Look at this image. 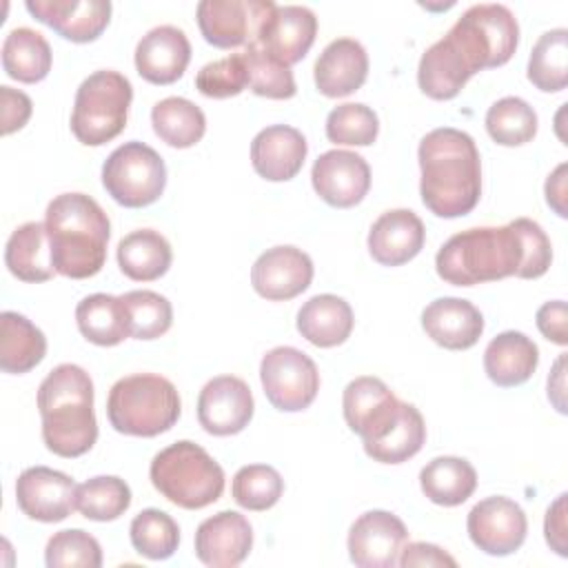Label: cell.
Listing matches in <instances>:
<instances>
[{"label": "cell", "mask_w": 568, "mask_h": 568, "mask_svg": "<svg viewBox=\"0 0 568 568\" xmlns=\"http://www.w3.org/2000/svg\"><path fill=\"white\" fill-rule=\"evenodd\" d=\"M552 262L546 231L530 217L504 226H475L448 237L435 255L437 275L453 286H475L504 277L535 280Z\"/></svg>", "instance_id": "obj_1"}, {"label": "cell", "mask_w": 568, "mask_h": 568, "mask_svg": "<svg viewBox=\"0 0 568 568\" xmlns=\"http://www.w3.org/2000/svg\"><path fill=\"white\" fill-rule=\"evenodd\" d=\"M419 195L437 217L470 213L481 195V160L475 140L459 129L428 131L417 149Z\"/></svg>", "instance_id": "obj_2"}, {"label": "cell", "mask_w": 568, "mask_h": 568, "mask_svg": "<svg viewBox=\"0 0 568 568\" xmlns=\"http://www.w3.org/2000/svg\"><path fill=\"white\" fill-rule=\"evenodd\" d=\"M42 442L58 457H80L98 439L93 382L78 364H58L38 386Z\"/></svg>", "instance_id": "obj_3"}, {"label": "cell", "mask_w": 568, "mask_h": 568, "mask_svg": "<svg viewBox=\"0 0 568 568\" xmlns=\"http://www.w3.org/2000/svg\"><path fill=\"white\" fill-rule=\"evenodd\" d=\"M44 226L55 273L71 280H87L102 271L111 222L91 195H55L47 206Z\"/></svg>", "instance_id": "obj_4"}, {"label": "cell", "mask_w": 568, "mask_h": 568, "mask_svg": "<svg viewBox=\"0 0 568 568\" xmlns=\"http://www.w3.org/2000/svg\"><path fill=\"white\" fill-rule=\"evenodd\" d=\"M182 413L180 393L171 379L155 373H133L118 379L106 399L111 426L131 437L166 433Z\"/></svg>", "instance_id": "obj_5"}, {"label": "cell", "mask_w": 568, "mask_h": 568, "mask_svg": "<svg viewBox=\"0 0 568 568\" xmlns=\"http://www.w3.org/2000/svg\"><path fill=\"white\" fill-rule=\"evenodd\" d=\"M149 477L162 497L186 510L206 508L224 493L222 466L189 439L162 448L151 459Z\"/></svg>", "instance_id": "obj_6"}, {"label": "cell", "mask_w": 568, "mask_h": 568, "mask_svg": "<svg viewBox=\"0 0 568 568\" xmlns=\"http://www.w3.org/2000/svg\"><path fill=\"white\" fill-rule=\"evenodd\" d=\"M133 87L126 75L113 69L93 71L75 91L71 131L84 146H102L118 138L129 118Z\"/></svg>", "instance_id": "obj_7"}, {"label": "cell", "mask_w": 568, "mask_h": 568, "mask_svg": "<svg viewBox=\"0 0 568 568\" xmlns=\"http://www.w3.org/2000/svg\"><path fill=\"white\" fill-rule=\"evenodd\" d=\"M473 73L506 64L519 44V24L506 4L468 7L446 33Z\"/></svg>", "instance_id": "obj_8"}, {"label": "cell", "mask_w": 568, "mask_h": 568, "mask_svg": "<svg viewBox=\"0 0 568 568\" xmlns=\"http://www.w3.org/2000/svg\"><path fill=\"white\" fill-rule=\"evenodd\" d=\"M102 184L120 206L142 209L164 193L166 164L153 146L131 140L113 149L104 160Z\"/></svg>", "instance_id": "obj_9"}, {"label": "cell", "mask_w": 568, "mask_h": 568, "mask_svg": "<svg viewBox=\"0 0 568 568\" xmlns=\"http://www.w3.org/2000/svg\"><path fill=\"white\" fill-rule=\"evenodd\" d=\"M260 382L273 408L297 413L313 404L320 390V371L304 351L275 346L260 362Z\"/></svg>", "instance_id": "obj_10"}, {"label": "cell", "mask_w": 568, "mask_h": 568, "mask_svg": "<svg viewBox=\"0 0 568 568\" xmlns=\"http://www.w3.org/2000/svg\"><path fill=\"white\" fill-rule=\"evenodd\" d=\"M271 0H202L197 27L204 40L217 49L255 44L266 18L275 11Z\"/></svg>", "instance_id": "obj_11"}, {"label": "cell", "mask_w": 568, "mask_h": 568, "mask_svg": "<svg viewBox=\"0 0 568 568\" xmlns=\"http://www.w3.org/2000/svg\"><path fill=\"white\" fill-rule=\"evenodd\" d=\"M466 530L470 541L481 552L506 557L521 548L528 532V519L517 501L495 495L477 501L470 508Z\"/></svg>", "instance_id": "obj_12"}, {"label": "cell", "mask_w": 568, "mask_h": 568, "mask_svg": "<svg viewBox=\"0 0 568 568\" xmlns=\"http://www.w3.org/2000/svg\"><path fill=\"white\" fill-rule=\"evenodd\" d=\"M342 410L348 428L362 437V444H373L390 428L402 410V399L379 379L371 375L355 377L342 395Z\"/></svg>", "instance_id": "obj_13"}, {"label": "cell", "mask_w": 568, "mask_h": 568, "mask_svg": "<svg viewBox=\"0 0 568 568\" xmlns=\"http://www.w3.org/2000/svg\"><path fill=\"white\" fill-rule=\"evenodd\" d=\"M255 410L253 393L242 377L217 375L209 379L197 397V422L209 435L229 437L242 433Z\"/></svg>", "instance_id": "obj_14"}, {"label": "cell", "mask_w": 568, "mask_h": 568, "mask_svg": "<svg viewBox=\"0 0 568 568\" xmlns=\"http://www.w3.org/2000/svg\"><path fill=\"white\" fill-rule=\"evenodd\" d=\"M75 481L49 466H31L18 475L16 501L18 508L36 521L55 524L75 510Z\"/></svg>", "instance_id": "obj_15"}, {"label": "cell", "mask_w": 568, "mask_h": 568, "mask_svg": "<svg viewBox=\"0 0 568 568\" xmlns=\"http://www.w3.org/2000/svg\"><path fill=\"white\" fill-rule=\"evenodd\" d=\"M406 541L408 530L397 515L368 510L353 521L346 546L351 561L359 568H393Z\"/></svg>", "instance_id": "obj_16"}, {"label": "cell", "mask_w": 568, "mask_h": 568, "mask_svg": "<svg viewBox=\"0 0 568 568\" xmlns=\"http://www.w3.org/2000/svg\"><path fill=\"white\" fill-rule=\"evenodd\" d=\"M311 182L326 204L351 209L359 204L371 189V166L355 151L331 149L313 162Z\"/></svg>", "instance_id": "obj_17"}, {"label": "cell", "mask_w": 568, "mask_h": 568, "mask_svg": "<svg viewBox=\"0 0 568 568\" xmlns=\"http://www.w3.org/2000/svg\"><path fill=\"white\" fill-rule=\"evenodd\" d=\"M313 260L297 246L280 244L266 248L251 268V284L257 295L271 302H286L311 286Z\"/></svg>", "instance_id": "obj_18"}, {"label": "cell", "mask_w": 568, "mask_h": 568, "mask_svg": "<svg viewBox=\"0 0 568 568\" xmlns=\"http://www.w3.org/2000/svg\"><path fill=\"white\" fill-rule=\"evenodd\" d=\"M253 548V528L242 513L220 510L195 530V557L211 568L240 566Z\"/></svg>", "instance_id": "obj_19"}, {"label": "cell", "mask_w": 568, "mask_h": 568, "mask_svg": "<svg viewBox=\"0 0 568 568\" xmlns=\"http://www.w3.org/2000/svg\"><path fill=\"white\" fill-rule=\"evenodd\" d=\"M27 11L71 42H93L111 20L109 0H27Z\"/></svg>", "instance_id": "obj_20"}, {"label": "cell", "mask_w": 568, "mask_h": 568, "mask_svg": "<svg viewBox=\"0 0 568 568\" xmlns=\"http://www.w3.org/2000/svg\"><path fill=\"white\" fill-rule=\"evenodd\" d=\"M191 62V42L173 24H160L146 31L135 47V69L151 84H173Z\"/></svg>", "instance_id": "obj_21"}, {"label": "cell", "mask_w": 568, "mask_h": 568, "mask_svg": "<svg viewBox=\"0 0 568 568\" xmlns=\"http://www.w3.org/2000/svg\"><path fill=\"white\" fill-rule=\"evenodd\" d=\"M315 36L317 18L308 7L277 4L275 11L266 18L255 44L291 67L308 53Z\"/></svg>", "instance_id": "obj_22"}, {"label": "cell", "mask_w": 568, "mask_h": 568, "mask_svg": "<svg viewBox=\"0 0 568 568\" xmlns=\"http://www.w3.org/2000/svg\"><path fill=\"white\" fill-rule=\"evenodd\" d=\"M306 153V138L288 124H271L251 142V164L268 182L293 180L302 171Z\"/></svg>", "instance_id": "obj_23"}, {"label": "cell", "mask_w": 568, "mask_h": 568, "mask_svg": "<svg viewBox=\"0 0 568 568\" xmlns=\"http://www.w3.org/2000/svg\"><path fill=\"white\" fill-rule=\"evenodd\" d=\"M426 240L419 215L410 209H390L382 213L368 231V253L382 266H399L410 262Z\"/></svg>", "instance_id": "obj_24"}, {"label": "cell", "mask_w": 568, "mask_h": 568, "mask_svg": "<svg viewBox=\"0 0 568 568\" xmlns=\"http://www.w3.org/2000/svg\"><path fill=\"white\" fill-rule=\"evenodd\" d=\"M422 328L442 348L466 351L481 337L484 315L468 300L437 297L422 311Z\"/></svg>", "instance_id": "obj_25"}, {"label": "cell", "mask_w": 568, "mask_h": 568, "mask_svg": "<svg viewBox=\"0 0 568 568\" xmlns=\"http://www.w3.org/2000/svg\"><path fill=\"white\" fill-rule=\"evenodd\" d=\"M315 87L326 98L355 93L368 75V53L355 38H337L315 60Z\"/></svg>", "instance_id": "obj_26"}, {"label": "cell", "mask_w": 568, "mask_h": 568, "mask_svg": "<svg viewBox=\"0 0 568 568\" xmlns=\"http://www.w3.org/2000/svg\"><path fill=\"white\" fill-rule=\"evenodd\" d=\"M537 344L519 331L499 333L484 351V371L488 379L501 388H513L528 382L537 371Z\"/></svg>", "instance_id": "obj_27"}, {"label": "cell", "mask_w": 568, "mask_h": 568, "mask_svg": "<svg viewBox=\"0 0 568 568\" xmlns=\"http://www.w3.org/2000/svg\"><path fill=\"white\" fill-rule=\"evenodd\" d=\"M300 335L320 348H333L344 344L353 333V308L351 304L333 293L313 295L297 311Z\"/></svg>", "instance_id": "obj_28"}, {"label": "cell", "mask_w": 568, "mask_h": 568, "mask_svg": "<svg viewBox=\"0 0 568 568\" xmlns=\"http://www.w3.org/2000/svg\"><path fill=\"white\" fill-rule=\"evenodd\" d=\"M470 78L473 71L448 36L433 42L419 58L417 84L433 100H453Z\"/></svg>", "instance_id": "obj_29"}, {"label": "cell", "mask_w": 568, "mask_h": 568, "mask_svg": "<svg viewBox=\"0 0 568 568\" xmlns=\"http://www.w3.org/2000/svg\"><path fill=\"white\" fill-rule=\"evenodd\" d=\"M4 264L9 273L22 282H47L55 266L44 222H24L7 240Z\"/></svg>", "instance_id": "obj_30"}, {"label": "cell", "mask_w": 568, "mask_h": 568, "mask_svg": "<svg viewBox=\"0 0 568 568\" xmlns=\"http://www.w3.org/2000/svg\"><path fill=\"white\" fill-rule=\"evenodd\" d=\"M47 355L44 333L16 311L0 313V368L22 375L36 368Z\"/></svg>", "instance_id": "obj_31"}, {"label": "cell", "mask_w": 568, "mask_h": 568, "mask_svg": "<svg viewBox=\"0 0 568 568\" xmlns=\"http://www.w3.org/2000/svg\"><path fill=\"white\" fill-rule=\"evenodd\" d=\"M173 262L169 240L153 229H138L118 242V266L135 282L162 277Z\"/></svg>", "instance_id": "obj_32"}, {"label": "cell", "mask_w": 568, "mask_h": 568, "mask_svg": "<svg viewBox=\"0 0 568 568\" xmlns=\"http://www.w3.org/2000/svg\"><path fill=\"white\" fill-rule=\"evenodd\" d=\"M75 324L82 337L98 346H115L131 337L124 302L109 293L82 297L75 306Z\"/></svg>", "instance_id": "obj_33"}, {"label": "cell", "mask_w": 568, "mask_h": 568, "mask_svg": "<svg viewBox=\"0 0 568 568\" xmlns=\"http://www.w3.org/2000/svg\"><path fill=\"white\" fill-rule=\"evenodd\" d=\"M419 486L433 504L459 506L475 493L477 470L464 457H435L419 470Z\"/></svg>", "instance_id": "obj_34"}, {"label": "cell", "mask_w": 568, "mask_h": 568, "mask_svg": "<svg viewBox=\"0 0 568 568\" xmlns=\"http://www.w3.org/2000/svg\"><path fill=\"white\" fill-rule=\"evenodd\" d=\"M53 53L47 38L31 27H16L2 42V69L9 78L36 84L51 71Z\"/></svg>", "instance_id": "obj_35"}, {"label": "cell", "mask_w": 568, "mask_h": 568, "mask_svg": "<svg viewBox=\"0 0 568 568\" xmlns=\"http://www.w3.org/2000/svg\"><path fill=\"white\" fill-rule=\"evenodd\" d=\"M151 124L155 135L173 149L195 146L206 131L204 111L180 95L155 102L151 109Z\"/></svg>", "instance_id": "obj_36"}, {"label": "cell", "mask_w": 568, "mask_h": 568, "mask_svg": "<svg viewBox=\"0 0 568 568\" xmlns=\"http://www.w3.org/2000/svg\"><path fill=\"white\" fill-rule=\"evenodd\" d=\"M424 442H426V424L422 413L413 404L402 402V410L397 419L390 424V428L373 444H366L364 450L375 462L402 464L415 457L422 450Z\"/></svg>", "instance_id": "obj_37"}, {"label": "cell", "mask_w": 568, "mask_h": 568, "mask_svg": "<svg viewBox=\"0 0 568 568\" xmlns=\"http://www.w3.org/2000/svg\"><path fill=\"white\" fill-rule=\"evenodd\" d=\"M528 80L546 93L564 91L568 84V31L564 27L539 36L528 58Z\"/></svg>", "instance_id": "obj_38"}, {"label": "cell", "mask_w": 568, "mask_h": 568, "mask_svg": "<svg viewBox=\"0 0 568 568\" xmlns=\"http://www.w3.org/2000/svg\"><path fill=\"white\" fill-rule=\"evenodd\" d=\"M131 506V488L115 475H98L78 486L75 508L91 521H113Z\"/></svg>", "instance_id": "obj_39"}, {"label": "cell", "mask_w": 568, "mask_h": 568, "mask_svg": "<svg viewBox=\"0 0 568 568\" xmlns=\"http://www.w3.org/2000/svg\"><path fill=\"white\" fill-rule=\"evenodd\" d=\"M484 122L488 135L501 146H521L530 142L539 124L535 109L517 95H506L497 100L486 111Z\"/></svg>", "instance_id": "obj_40"}, {"label": "cell", "mask_w": 568, "mask_h": 568, "mask_svg": "<svg viewBox=\"0 0 568 568\" xmlns=\"http://www.w3.org/2000/svg\"><path fill=\"white\" fill-rule=\"evenodd\" d=\"M129 537L135 552L153 561L169 559L180 546L178 521L160 508H144L138 513L129 526Z\"/></svg>", "instance_id": "obj_41"}, {"label": "cell", "mask_w": 568, "mask_h": 568, "mask_svg": "<svg viewBox=\"0 0 568 568\" xmlns=\"http://www.w3.org/2000/svg\"><path fill=\"white\" fill-rule=\"evenodd\" d=\"M246 64L248 89L255 95L271 98V100H288L295 95V78L288 64L280 62L257 44H248L242 51Z\"/></svg>", "instance_id": "obj_42"}, {"label": "cell", "mask_w": 568, "mask_h": 568, "mask_svg": "<svg viewBox=\"0 0 568 568\" xmlns=\"http://www.w3.org/2000/svg\"><path fill=\"white\" fill-rule=\"evenodd\" d=\"M129 317V331L135 339H155L162 337L173 324L171 302L149 288L129 291L120 295Z\"/></svg>", "instance_id": "obj_43"}, {"label": "cell", "mask_w": 568, "mask_h": 568, "mask_svg": "<svg viewBox=\"0 0 568 568\" xmlns=\"http://www.w3.org/2000/svg\"><path fill=\"white\" fill-rule=\"evenodd\" d=\"M284 493L282 475L268 464L242 466L231 484V495L237 506L246 510H268Z\"/></svg>", "instance_id": "obj_44"}, {"label": "cell", "mask_w": 568, "mask_h": 568, "mask_svg": "<svg viewBox=\"0 0 568 568\" xmlns=\"http://www.w3.org/2000/svg\"><path fill=\"white\" fill-rule=\"evenodd\" d=\"M379 120L377 113L362 102L337 104L326 115V138L333 144L368 146L377 140Z\"/></svg>", "instance_id": "obj_45"}, {"label": "cell", "mask_w": 568, "mask_h": 568, "mask_svg": "<svg viewBox=\"0 0 568 568\" xmlns=\"http://www.w3.org/2000/svg\"><path fill=\"white\" fill-rule=\"evenodd\" d=\"M44 564L49 568H100L102 548L93 535L80 528L58 530L47 541Z\"/></svg>", "instance_id": "obj_46"}, {"label": "cell", "mask_w": 568, "mask_h": 568, "mask_svg": "<svg viewBox=\"0 0 568 568\" xmlns=\"http://www.w3.org/2000/svg\"><path fill=\"white\" fill-rule=\"evenodd\" d=\"M246 87H248V78H246V64H244L242 51L204 64L195 75V89L202 95L215 98V100L237 95Z\"/></svg>", "instance_id": "obj_47"}, {"label": "cell", "mask_w": 568, "mask_h": 568, "mask_svg": "<svg viewBox=\"0 0 568 568\" xmlns=\"http://www.w3.org/2000/svg\"><path fill=\"white\" fill-rule=\"evenodd\" d=\"M0 104H2V135H9L13 131H20L33 111L31 98L20 91V89H11V87H0Z\"/></svg>", "instance_id": "obj_48"}, {"label": "cell", "mask_w": 568, "mask_h": 568, "mask_svg": "<svg viewBox=\"0 0 568 568\" xmlns=\"http://www.w3.org/2000/svg\"><path fill=\"white\" fill-rule=\"evenodd\" d=\"M397 564L404 568H413V566H450V568H455L457 566V561L444 548H439L435 544H426V541L404 544Z\"/></svg>", "instance_id": "obj_49"}, {"label": "cell", "mask_w": 568, "mask_h": 568, "mask_svg": "<svg viewBox=\"0 0 568 568\" xmlns=\"http://www.w3.org/2000/svg\"><path fill=\"white\" fill-rule=\"evenodd\" d=\"M537 328L539 333L559 344L566 346L568 344V328H566V302L564 300H552L539 306L537 311Z\"/></svg>", "instance_id": "obj_50"}, {"label": "cell", "mask_w": 568, "mask_h": 568, "mask_svg": "<svg viewBox=\"0 0 568 568\" xmlns=\"http://www.w3.org/2000/svg\"><path fill=\"white\" fill-rule=\"evenodd\" d=\"M566 499L568 495L561 493L546 510V519H544V532H546V541L548 546L566 557L568 555V541H566V535H568V526H566Z\"/></svg>", "instance_id": "obj_51"}, {"label": "cell", "mask_w": 568, "mask_h": 568, "mask_svg": "<svg viewBox=\"0 0 568 568\" xmlns=\"http://www.w3.org/2000/svg\"><path fill=\"white\" fill-rule=\"evenodd\" d=\"M566 164H559L546 180L544 193H546V202L548 206L559 215L566 217L568 209H566Z\"/></svg>", "instance_id": "obj_52"}, {"label": "cell", "mask_w": 568, "mask_h": 568, "mask_svg": "<svg viewBox=\"0 0 568 568\" xmlns=\"http://www.w3.org/2000/svg\"><path fill=\"white\" fill-rule=\"evenodd\" d=\"M548 397L559 413H566V406H564V355L555 362V371L548 377Z\"/></svg>", "instance_id": "obj_53"}]
</instances>
